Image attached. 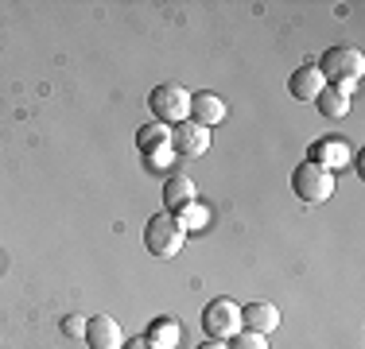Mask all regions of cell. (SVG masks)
<instances>
[{
    "label": "cell",
    "mask_w": 365,
    "mask_h": 349,
    "mask_svg": "<svg viewBox=\"0 0 365 349\" xmlns=\"http://www.w3.org/2000/svg\"><path fill=\"white\" fill-rule=\"evenodd\" d=\"M292 194L299 198V202H307V206L327 202V198L334 194V174H330L327 167H319V163L303 160L299 167L292 171Z\"/></svg>",
    "instance_id": "6da1fadb"
},
{
    "label": "cell",
    "mask_w": 365,
    "mask_h": 349,
    "mask_svg": "<svg viewBox=\"0 0 365 349\" xmlns=\"http://www.w3.org/2000/svg\"><path fill=\"white\" fill-rule=\"evenodd\" d=\"M315 66H319V74L327 78V85H354L365 70V58H361V51H354V47H327Z\"/></svg>",
    "instance_id": "7a4b0ae2"
},
{
    "label": "cell",
    "mask_w": 365,
    "mask_h": 349,
    "mask_svg": "<svg viewBox=\"0 0 365 349\" xmlns=\"http://www.w3.org/2000/svg\"><path fill=\"white\" fill-rule=\"evenodd\" d=\"M182 244H187V233L179 229V222L171 214H155L152 222L144 225V249L152 252V256L171 260L182 252Z\"/></svg>",
    "instance_id": "3957f363"
},
{
    "label": "cell",
    "mask_w": 365,
    "mask_h": 349,
    "mask_svg": "<svg viewBox=\"0 0 365 349\" xmlns=\"http://www.w3.org/2000/svg\"><path fill=\"white\" fill-rule=\"evenodd\" d=\"M148 109L155 113V120L160 125H179V120L190 117V93L182 90V85H155L152 93H148Z\"/></svg>",
    "instance_id": "277c9868"
},
{
    "label": "cell",
    "mask_w": 365,
    "mask_h": 349,
    "mask_svg": "<svg viewBox=\"0 0 365 349\" xmlns=\"http://www.w3.org/2000/svg\"><path fill=\"white\" fill-rule=\"evenodd\" d=\"M202 330L210 342H230L233 334L241 330V307L233 299H214L206 303L202 311Z\"/></svg>",
    "instance_id": "5b68a950"
},
{
    "label": "cell",
    "mask_w": 365,
    "mask_h": 349,
    "mask_svg": "<svg viewBox=\"0 0 365 349\" xmlns=\"http://www.w3.org/2000/svg\"><path fill=\"white\" fill-rule=\"evenodd\" d=\"M171 152L182 160H198V155L210 152V128L195 125V120H179L171 125Z\"/></svg>",
    "instance_id": "8992f818"
},
{
    "label": "cell",
    "mask_w": 365,
    "mask_h": 349,
    "mask_svg": "<svg viewBox=\"0 0 365 349\" xmlns=\"http://www.w3.org/2000/svg\"><path fill=\"white\" fill-rule=\"evenodd\" d=\"M86 342H90V349H120L125 345V334H120L117 318L93 314V318H86Z\"/></svg>",
    "instance_id": "52a82bcc"
},
{
    "label": "cell",
    "mask_w": 365,
    "mask_h": 349,
    "mask_svg": "<svg viewBox=\"0 0 365 349\" xmlns=\"http://www.w3.org/2000/svg\"><path fill=\"white\" fill-rule=\"evenodd\" d=\"M241 330L268 338L272 330H280V307H272V303H249V307H241Z\"/></svg>",
    "instance_id": "ba28073f"
},
{
    "label": "cell",
    "mask_w": 365,
    "mask_h": 349,
    "mask_svg": "<svg viewBox=\"0 0 365 349\" xmlns=\"http://www.w3.org/2000/svg\"><path fill=\"white\" fill-rule=\"evenodd\" d=\"M327 90V78L319 74V66H299V70H292V78H288V93L295 101H307V105H315V98Z\"/></svg>",
    "instance_id": "9c48e42d"
},
{
    "label": "cell",
    "mask_w": 365,
    "mask_h": 349,
    "mask_svg": "<svg viewBox=\"0 0 365 349\" xmlns=\"http://www.w3.org/2000/svg\"><path fill=\"white\" fill-rule=\"evenodd\" d=\"M190 120L202 128H214L225 120V101L218 93H190Z\"/></svg>",
    "instance_id": "30bf717a"
},
{
    "label": "cell",
    "mask_w": 365,
    "mask_h": 349,
    "mask_svg": "<svg viewBox=\"0 0 365 349\" xmlns=\"http://www.w3.org/2000/svg\"><path fill=\"white\" fill-rule=\"evenodd\" d=\"M190 202H198V194H195V182H190L187 174H171V179L163 182V206H168V214L175 217L179 209H187Z\"/></svg>",
    "instance_id": "8fae6325"
},
{
    "label": "cell",
    "mask_w": 365,
    "mask_h": 349,
    "mask_svg": "<svg viewBox=\"0 0 365 349\" xmlns=\"http://www.w3.org/2000/svg\"><path fill=\"white\" fill-rule=\"evenodd\" d=\"M307 160H311V163H319V167H327L330 174H334L346 160H350V147H346L342 140H319V144L311 147Z\"/></svg>",
    "instance_id": "7c38bea8"
},
{
    "label": "cell",
    "mask_w": 365,
    "mask_h": 349,
    "mask_svg": "<svg viewBox=\"0 0 365 349\" xmlns=\"http://www.w3.org/2000/svg\"><path fill=\"white\" fill-rule=\"evenodd\" d=\"M315 109L323 113L327 120H342L346 113H350V93H342L338 85H327V90L315 98Z\"/></svg>",
    "instance_id": "4fadbf2b"
},
{
    "label": "cell",
    "mask_w": 365,
    "mask_h": 349,
    "mask_svg": "<svg viewBox=\"0 0 365 349\" xmlns=\"http://www.w3.org/2000/svg\"><path fill=\"white\" fill-rule=\"evenodd\" d=\"M179 334H182V330H179V322L175 318H155L152 322V326H148V345H152V349H179Z\"/></svg>",
    "instance_id": "5bb4252c"
},
{
    "label": "cell",
    "mask_w": 365,
    "mask_h": 349,
    "mask_svg": "<svg viewBox=\"0 0 365 349\" xmlns=\"http://www.w3.org/2000/svg\"><path fill=\"white\" fill-rule=\"evenodd\" d=\"M171 144V128L168 125H160V120H152V125H144L140 132H136V147L148 155V152H155V147H168Z\"/></svg>",
    "instance_id": "9a60e30c"
},
{
    "label": "cell",
    "mask_w": 365,
    "mask_h": 349,
    "mask_svg": "<svg viewBox=\"0 0 365 349\" xmlns=\"http://www.w3.org/2000/svg\"><path fill=\"white\" fill-rule=\"evenodd\" d=\"M175 222H179L182 233H198V229H206V222H210V209H206L202 202H190L187 209L175 214Z\"/></svg>",
    "instance_id": "2e32d148"
},
{
    "label": "cell",
    "mask_w": 365,
    "mask_h": 349,
    "mask_svg": "<svg viewBox=\"0 0 365 349\" xmlns=\"http://www.w3.org/2000/svg\"><path fill=\"white\" fill-rule=\"evenodd\" d=\"M225 345H230V349H268V338L249 334V330H237V334H233Z\"/></svg>",
    "instance_id": "e0dca14e"
},
{
    "label": "cell",
    "mask_w": 365,
    "mask_h": 349,
    "mask_svg": "<svg viewBox=\"0 0 365 349\" xmlns=\"http://www.w3.org/2000/svg\"><path fill=\"white\" fill-rule=\"evenodd\" d=\"M63 334L66 338H86V314H66V318H63Z\"/></svg>",
    "instance_id": "ac0fdd59"
},
{
    "label": "cell",
    "mask_w": 365,
    "mask_h": 349,
    "mask_svg": "<svg viewBox=\"0 0 365 349\" xmlns=\"http://www.w3.org/2000/svg\"><path fill=\"white\" fill-rule=\"evenodd\" d=\"M171 155H175V152H171V144H168V147H155V152H148L144 160H148V167L155 171V167H168V160H171Z\"/></svg>",
    "instance_id": "d6986e66"
},
{
    "label": "cell",
    "mask_w": 365,
    "mask_h": 349,
    "mask_svg": "<svg viewBox=\"0 0 365 349\" xmlns=\"http://www.w3.org/2000/svg\"><path fill=\"white\" fill-rule=\"evenodd\" d=\"M120 349H152V345H148V338H133V342H125Z\"/></svg>",
    "instance_id": "ffe728a7"
},
{
    "label": "cell",
    "mask_w": 365,
    "mask_h": 349,
    "mask_svg": "<svg viewBox=\"0 0 365 349\" xmlns=\"http://www.w3.org/2000/svg\"><path fill=\"white\" fill-rule=\"evenodd\" d=\"M198 349H230V345H225V342H202Z\"/></svg>",
    "instance_id": "44dd1931"
},
{
    "label": "cell",
    "mask_w": 365,
    "mask_h": 349,
    "mask_svg": "<svg viewBox=\"0 0 365 349\" xmlns=\"http://www.w3.org/2000/svg\"><path fill=\"white\" fill-rule=\"evenodd\" d=\"M0 264H4V256H0Z\"/></svg>",
    "instance_id": "7402d4cb"
}]
</instances>
